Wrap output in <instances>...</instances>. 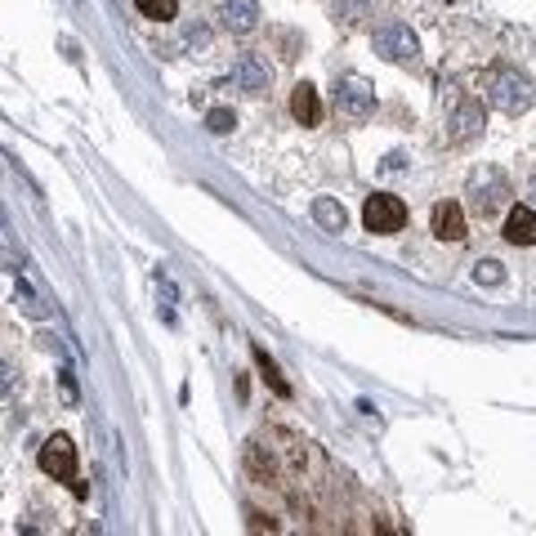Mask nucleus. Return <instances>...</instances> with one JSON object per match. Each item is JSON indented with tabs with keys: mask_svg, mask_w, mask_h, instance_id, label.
Masks as SVG:
<instances>
[{
	"mask_svg": "<svg viewBox=\"0 0 536 536\" xmlns=\"http://www.w3.org/2000/svg\"><path fill=\"white\" fill-rule=\"evenodd\" d=\"M483 94H488V103L492 107H501L506 116H519V112H528L532 107V81L523 76V72H515V67H492L488 72V81H483Z\"/></svg>",
	"mask_w": 536,
	"mask_h": 536,
	"instance_id": "f257e3e1",
	"label": "nucleus"
},
{
	"mask_svg": "<svg viewBox=\"0 0 536 536\" xmlns=\"http://www.w3.org/2000/svg\"><path fill=\"white\" fill-rule=\"evenodd\" d=\"M362 224H367V233H380V237L403 233V224H407V206H403V197H394V192H376V197H367V206H362Z\"/></svg>",
	"mask_w": 536,
	"mask_h": 536,
	"instance_id": "f03ea898",
	"label": "nucleus"
},
{
	"mask_svg": "<svg viewBox=\"0 0 536 536\" xmlns=\"http://www.w3.org/2000/svg\"><path fill=\"white\" fill-rule=\"evenodd\" d=\"M371 45H376V54L389 58V63H416V54H421V40H416V31H412L407 22H385V27H376Z\"/></svg>",
	"mask_w": 536,
	"mask_h": 536,
	"instance_id": "7ed1b4c3",
	"label": "nucleus"
},
{
	"mask_svg": "<svg viewBox=\"0 0 536 536\" xmlns=\"http://www.w3.org/2000/svg\"><path fill=\"white\" fill-rule=\"evenodd\" d=\"M470 197H474V206H479L483 215H492V210H501L515 192H510V179H506L497 166H488V170H479V174H474Z\"/></svg>",
	"mask_w": 536,
	"mask_h": 536,
	"instance_id": "20e7f679",
	"label": "nucleus"
},
{
	"mask_svg": "<svg viewBox=\"0 0 536 536\" xmlns=\"http://www.w3.org/2000/svg\"><path fill=\"white\" fill-rule=\"evenodd\" d=\"M40 474H49L54 483H76V447H72V438L54 434L40 447Z\"/></svg>",
	"mask_w": 536,
	"mask_h": 536,
	"instance_id": "39448f33",
	"label": "nucleus"
},
{
	"mask_svg": "<svg viewBox=\"0 0 536 536\" xmlns=\"http://www.w3.org/2000/svg\"><path fill=\"white\" fill-rule=\"evenodd\" d=\"M336 107H340L345 116L362 121V116L376 112V89H371L362 76H345V81L336 85Z\"/></svg>",
	"mask_w": 536,
	"mask_h": 536,
	"instance_id": "423d86ee",
	"label": "nucleus"
},
{
	"mask_svg": "<svg viewBox=\"0 0 536 536\" xmlns=\"http://www.w3.org/2000/svg\"><path fill=\"white\" fill-rule=\"evenodd\" d=\"M237 85L246 89V94H264L268 85H273V67H268V58L264 54H242V63H237Z\"/></svg>",
	"mask_w": 536,
	"mask_h": 536,
	"instance_id": "0eeeda50",
	"label": "nucleus"
},
{
	"mask_svg": "<svg viewBox=\"0 0 536 536\" xmlns=\"http://www.w3.org/2000/svg\"><path fill=\"white\" fill-rule=\"evenodd\" d=\"M434 237L438 242H465L470 228H465V210L456 201H438L434 206Z\"/></svg>",
	"mask_w": 536,
	"mask_h": 536,
	"instance_id": "6e6552de",
	"label": "nucleus"
},
{
	"mask_svg": "<svg viewBox=\"0 0 536 536\" xmlns=\"http://www.w3.org/2000/svg\"><path fill=\"white\" fill-rule=\"evenodd\" d=\"M219 22L228 27V31H255V22H259V4L255 0H224L219 4Z\"/></svg>",
	"mask_w": 536,
	"mask_h": 536,
	"instance_id": "1a4fd4ad",
	"label": "nucleus"
},
{
	"mask_svg": "<svg viewBox=\"0 0 536 536\" xmlns=\"http://www.w3.org/2000/svg\"><path fill=\"white\" fill-rule=\"evenodd\" d=\"M506 242L510 246H536V210L532 206H515L506 215Z\"/></svg>",
	"mask_w": 536,
	"mask_h": 536,
	"instance_id": "9d476101",
	"label": "nucleus"
},
{
	"mask_svg": "<svg viewBox=\"0 0 536 536\" xmlns=\"http://www.w3.org/2000/svg\"><path fill=\"white\" fill-rule=\"evenodd\" d=\"M291 116H295L300 125H318V116H322V103H318V89H313L309 81H300V85L291 89Z\"/></svg>",
	"mask_w": 536,
	"mask_h": 536,
	"instance_id": "9b49d317",
	"label": "nucleus"
},
{
	"mask_svg": "<svg viewBox=\"0 0 536 536\" xmlns=\"http://www.w3.org/2000/svg\"><path fill=\"white\" fill-rule=\"evenodd\" d=\"M479 130H483V107H479V103H461L456 116H452V139H456V143H470Z\"/></svg>",
	"mask_w": 536,
	"mask_h": 536,
	"instance_id": "f8f14e48",
	"label": "nucleus"
},
{
	"mask_svg": "<svg viewBox=\"0 0 536 536\" xmlns=\"http://www.w3.org/2000/svg\"><path fill=\"white\" fill-rule=\"evenodd\" d=\"M313 219H318V228H327V233H345V206H340L336 197H318V201H313Z\"/></svg>",
	"mask_w": 536,
	"mask_h": 536,
	"instance_id": "ddd939ff",
	"label": "nucleus"
},
{
	"mask_svg": "<svg viewBox=\"0 0 536 536\" xmlns=\"http://www.w3.org/2000/svg\"><path fill=\"white\" fill-rule=\"evenodd\" d=\"M251 353H255V362H259V371H264V380L273 385V394H282V398H291V385H286V380L277 376V367H273V358H268V353H264L259 345H255Z\"/></svg>",
	"mask_w": 536,
	"mask_h": 536,
	"instance_id": "4468645a",
	"label": "nucleus"
},
{
	"mask_svg": "<svg viewBox=\"0 0 536 536\" xmlns=\"http://www.w3.org/2000/svg\"><path fill=\"white\" fill-rule=\"evenodd\" d=\"M134 9H139L143 18H157V22H166V18H174L179 0H134Z\"/></svg>",
	"mask_w": 536,
	"mask_h": 536,
	"instance_id": "2eb2a0df",
	"label": "nucleus"
},
{
	"mask_svg": "<svg viewBox=\"0 0 536 536\" xmlns=\"http://www.w3.org/2000/svg\"><path fill=\"white\" fill-rule=\"evenodd\" d=\"M474 282H479V286H501V282H506V268H501L497 259H479V264H474Z\"/></svg>",
	"mask_w": 536,
	"mask_h": 536,
	"instance_id": "dca6fc26",
	"label": "nucleus"
},
{
	"mask_svg": "<svg viewBox=\"0 0 536 536\" xmlns=\"http://www.w3.org/2000/svg\"><path fill=\"white\" fill-rule=\"evenodd\" d=\"M233 125H237V116H233L228 107H210V112H206V130H210V134H233Z\"/></svg>",
	"mask_w": 536,
	"mask_h": 536,
	"instance_id": "f3484780",
	"label": "nucleus"
},
{
	"mask_svg": "<svg viewBox=\"0 0 536 536\" xmlns=\"http://www.w3.org/2000/svg\"><path fill=\"white\" fill-rule=\"evenodd\" d=\"M528 197H532V201H536V174H532V183H528Z\"/></svg>",
	"mask_w": 536,
	"mask_h": 536,
	"instance_id": "a211bd4d",
	"label": "nucleus"
}]
</instances>
